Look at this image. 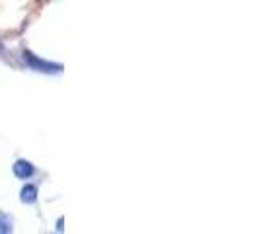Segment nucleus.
Masks as SVG:
<instances>
[{
  "mask_svg": "<svg viewBox=\"0 0 259 234\" xmlns=\"http://www.w3.org/2000/svg\"><path fill=\"white\" fill-rule=\"evenodd\" d=\"M16 174H18L20 178H29V176L33 174V168H31L27 162H22V160H20V162L16 164Z\"/></svg>",
  "mask_w": 259,
  "mask_h": 234,
  "instance_id": "1",
  "label": "nucleus"
},
{
  "mask_svg": "<svg viewBox=\"0 0 259 234\" xmlns=\"http://www.w3.org/2000/svg\"><path fill=\"white\" fill-rule=\"evenodd\" d=\"M33 201L35 199V187H27V191L24 189V201Z\"/></svg>",
  "mask_w": 259,
  "mask_h": 234,
  "instance_id": "2",
  "label": "nucleus"
}]
</instances>
